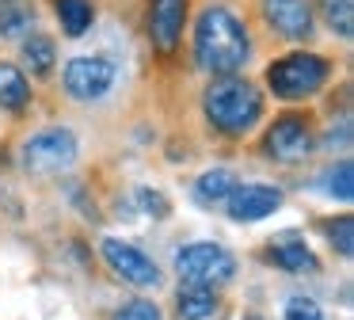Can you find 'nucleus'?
<instances>
[{"mask_svg":"<svg viewBox=\"0 0 354 320\" xmlns=\"http://www.w3.org/2000/svg\"><path fill=\"white\" fill-rule=\"evenodd\" d=\"M27 99H31L27 76L19 73L16 65H4V61H0V107H4V111H24Z\"/></svg>","mask_w":354,"mask_h":320,"instance_id":"2eb2a0df","label":"nucleus"},{"mask_svg":"<svg viewBox=\"0 0 354 320\" xmlns=\"http://www.w3.org/2000/svg\"><path fill=\"white\" fill-rule=\"evenodd\" d=\"M324 190L335 195V198H343V202H351V195H354V168H351V160H339L335 168L324 172Z\"/></svg>","mask_w":354,"mask_h":320,"instance_id":"a211bd4d","label":"nucleus"},{"mask_svg":"<svg viewBox=\"0 0 354 320\" xmlns=\"http://www.w3.org/2000/svg\"><path fill=\"white\" fill-rule=\"evenodd\" d=\"M54 8L69 38H80L92 27V0H54Z\"/></svg>","mask_w":354,"mask_h":320,"instance_id":"dca6fc26","label":"nucleus"},{"mask_svg":"<svg viewBox=\"0 0 354 320\" xmlns=\"http://www.w3.org/2000/svg\"><path fill=\"white\" fill-rule=\"evenodd\" d=\"M115 84V65L107 57H73L65 65V88L77 99H100Z\"/></svg>","mask_w":354,"mask_h":320,"instance_id":"0eeeda50","label":"nucleus"},{"mask_svg":"<svg viewBox=\"0 0 354 320\" xmlns=\"http://www.w3.org/2000/svg\"><path fill=\"white\" fill-rule=\"evenodd\" d=\"M320 4H324L328 23L335 27V35L351 38L354 35V4H351V0H320Z\"/></svg>","mask_w":354,"mask_h":320,"instance_id":"aec40b11","label":"nucleus"},{"mask_svg":"<svg viewBox=\"0 0 354 320\" xmlns=\"http://www.w3.org/2000/svg\"><path fill=\"white\" fill-rule=\"evenodd\" d=\"M111 320H160V309L153 301H130L115 312Z\"/></svg>","mask_w":354,"mask_h":320,"instance_id":"5701e85b","label":"nucleus"},{"mask_svg":"<svg viewBox=\"0 0 354 320\" xmlns=\"http://www.w3.org/2000/svg\"><path fill=\"white\" fill-rule=\"evenodd\" d=\"M324 80H328V61L316 53H290L267 69V84L282 99H305L320 91Z\"/></svg>","mask_w":354,"mask_h":320,"instance_id":"7ed1b4c3","label":"nucleus"},{"mask_svg":"<svg viewBox=\"0 0 354 320\" xmlns=\"http://www.w3.org/2000/svg\"><path fill=\"white\" fill-rule=\"evenodd\" d=\"M328 236H331V244L339 248V256H351L354 251V217H339L335 225L328 229Z\"/></svg>","mask_w":354,"mask_h":320,"instance_id":"412c9836","label":"nucleus"},{"mask_svg":"<svg viewBox=\"0 0 354 320\" xmlns=\"http://www.w3.org/2000/svg\"><path fill=\"white\" fill-rule=\"evenodd\" d=\"M217 312V297L209 286H183L179 290V320H209Z\"/></svg>","mask_w":354,"mask_h":320,"instance_id":"4468645a","label":"nucleus"},{"mask_svg":"<svg viewBox=\"0 0 354 320\" xmlns=\"http://www.w3.org/2000/svg\"><path fill=\"white\" fill-rule=\"evenodd\" d=\"M35 12L27 4H0V35L12 38V35H24L31 27Z\"/></svg>","mask_w":354,"mask_h":320,"instance_id":"6ab92c4d","label":"nucleus"},{"mask_svg":"<svg viewBox=\"0 0 354 320\" xmlns=\"http://www.w3.org/2000/svg\"><path fill=\"white\" fill-rule=\"evenodd\" d=\"M176 271L179 278L187 282V286H221V282L232 278V271H236V259L229 256V251L221 248V244H187V248H179L176 256Z\"/></svg>","mask_w":354,"mask_h":320,"instance_id":"20e7f679","label":"nucleus"},{"mask_svg":"<svg viewBox=\"0 0 354 320\" xmlns=\"http://www.w3.org/2000/svg\"><path fill=\"white\" fill-rule=\"evenodd\" d=\"M225 202H229L232 221H263L282 206V190L270 183H244V187H232Z\"/></svg>","mask_w":354,"mask_h":320,"instance_id":"1a4fd4ad","label":"nucleus"},{"mask_svg":"<svg viewBox=\"0 0 354 320\" xmlns=\"http://www.w3.org/2000/svg\"><path fill=\"white\" fill-rule=\"evenodd\" d=\"M252 46H248V30L229 8H206L194 27V61L206 73L232 76L248 61Z\"/></svg>","mask_w":354,"mask_h":320,"instance_id":"f257e3e1","label":"nucleus"},{"mask_svg":"<svg viewBox=\"0 0 354 320\" xmlns=\"http://www.w3.org/2000/svg\"><path fill=\"white\" fill-rule=\"evenodd\" d=\"M77 160V137L69 130H42V134L27 137L24 145V168L39 175H54Z\"/></svg>","mask_w":354,"mask_h":320,"instance_id":"39448f33","label":"nucleus"},{"mask_svg":"<svg viewBox=\"0 0 354 320\" xmlns=\"http://www.w3.org/2000/svg\"><path fill=\"white\" fill-rule=\"evenodd\" d=\"M103 259H107L111 271H115L118 278H126L130 286L153 290L156 282H160V267H156L141 248H133V244L118 240V236H107V240H103Z\"/></svg>","mask_w":354,"mask_h":320,"instance_id":"423d86ee","label":"nucleus"},{"mask_svg":"<svg viewBox=\"0 0 354 320\" xmlns=\"http://www.w3.org/2000/svg\"><path fill=\"white\" fill-rule=\"evenodd\" d=\"M270 263L282 267V271H293V274H305V271H316V267H320L305 240H278V244H270Z\"/></svg>","mask_w":354,"mask_h":320,"instance_id":"f8f14e48","label":"nucleus"},{"mask_svg":"<svg viewBox=\"0 0 354 320\" xmlns=\"http://www.w3.org/2000/svg\"><path fill=\"white\" fill-rule=\"evenodd\" d=\"M0 4H4V0H0Z\"/></svg>","mask_w":354,"mask_h":320,"instance_id":"393cba45","label":"nucleus"},{"mask_svg":"<svg viewBox=\"0 0 354 320\" xmlns=\"http://www.w3.org/2000/svg\"><path fill=\"white\" fill-rule=\"evenodd\" d=\"M232 187H236V175H232L229 168H214V172L198 175L194 198H198L202 206H217V202H225V198L232 195Z\"/></svg>","mask_w":354,"mask_h":320,"instance_id":"ddd939ff","label":"nucleus"},{"mask_svg":"<svg viewBox=\"0 0 354 320\" xmlns=\"http://www.w3.org/2000/svg\"><path fill=\"white\" fill-rule=\"evenodd\" d=\"M286 320H324V312H320V305H316L313 297H290Z\"/></svg>","mask_w":354,"mask_h":320,"instance_id":"4be33fe9","label":"nucleus"},{"mask_svg":"<svg viewBox=\"0 0 354 320\" xmlns=\"http://www.w3.org/2000/svg\"><path fill=\"white\" fill-rule=\"evenodd\" d=\"M263 114V99L248 80L221 76L206 88V118L221 134H248Z\"/></svg>","mask_w":354,"mask_h":320,"instance_id":"f03ea898","label":"nucleus"},{"mask_svg":"<svg viewBox=\"0 0 354 320\" xmlns=\"http://www.w3.org/2000/svg\"><path fill=\"white\" fill-rule=\"evenodd\" d=\"M183 15H187L183 0H156V4H153L149 30H153V46L160 53H171L179 46V35H183Z\"/></svg>","mask_w":354,"mask_h":320,"instance_id":"9b49d317","label":"nucleus"},{"mask_svg":"<svg viewBox=\"0 0 354 320\" xmlns=\"http://www.w3.org/2000/svg\"><path fill=\"white\" fill-rule=\"evenodd\" d=\"M263 15L278 35L293 38V42L313 35V8L305 0H263Z\"/></svg>","mask_w":354,"mask_h":320,"instance_id":"9d476101","label":"nucleus"},{"mask_svg":"<svg viewBox=\"0 0 354 320\" xmlns=\"http://www.w3.org/2000/svg\"><path fill=\"white\" fill-rule=\"evenodd\" d=\"M308 149H313V134H308V122L297 118V114H286L274 126L267 130V152L282 164H293V160H305Z\"/></svg>","mask_w":354,"mask_h":320,"instance_id":"6e6552de","label":"nucleus"},{"mask_svg":"<svg viewBox=\"0 0 354 320\" xmlns=\"http://www.w3.org/2000/svg\"><path fill=\"white\" fill-rule=\"evenodd\" d=\"M244 320H263V317H244Z\"/></svg>","mask_w":354,"mask_h":320,"instance_id":"b1692460","label":"nucleus"},{"mask_svg":"<svg viewBox=\"0 0 354 320\" xmlns=\"http://www.w3.org/2000/svg\"><path fill=\"white\" fill-rule=\"evenodd\" d=\"M24 61L31 65L35 76H46L50 69H54V38L46 35H31L24 42Z\"/></svg>","mask_w":354,"mask_h":320,"instance_id":"f3484780","label":"nucleus"}]
</instances>
